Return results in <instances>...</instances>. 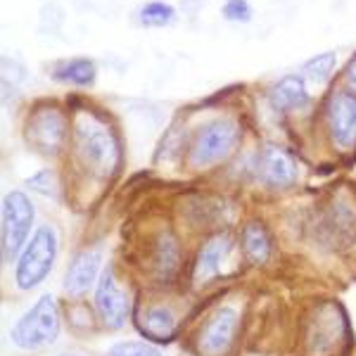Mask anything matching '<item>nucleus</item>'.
Listing matches in <instances>:
<instances>
[{
    "mask_svg": "<svg viewBox=\"0 0 356 356\" xmlns=\"http://www.w3.org/2000/svg\"><path fill=\"white\" fill-rule=\"evenodd\" d=\"M275 110H300L309 102L307 86L300 76H285L268 90Z\"/></svg>",
    "mask_w": 356,
    "mask_h": 356,
    "instance_id": "nucleus-14",
    "label": "nucleus"
},
{
    "mask_svg": "<svg viewBox=\"0 0 356 356\" xmlns=\"http://www.w3.org/2000/svg\"><path fill=\"white\" fill-rule=\"evenodd\" d=\"M29 188H33V191H38V193H43V195H55L57 186H55L53 171H41V174L29 178Z\"/></svg>",
    "mask_w": 356,
    "mask_h": 356,
    "instance_id": "nucleus-23",
    "label": "nucleus"
},
{
    "mask_svg": "<svg viewBox=\"0 0 356 356\" xmlns=\"http://www.w3.org/2000/svg\"><path fill=\"white\" fill-rule=\"evenodd\" d=\"M335 62H337L335 53L318 55L304 65V74H307L309 79H314V81H325V79L330 76L332 69H335Z\"/></svg>",
    "mask_w": 356,
    "mask_h": 356,
    "instance_id": "nucleus-20",
    "label": "nucleus"
},
{
    "mask_svg": "<svg viewBox=\"0 0 356 356\" xmlns=\"http://www.w3.org/2000/svg\"><path fill=\"white\" fill-rule=\"evenodd\" d=\"M100 266L102 259L95 250H86L79 252L72 259L65 275V292L69 297H83L93 285H97L100 280Z\"/></svg>",
    "mask_w": 356,
    "mask_h": 356,
    "instance_id": "nucleus-10",
    "label": "nucleus"
},
{
    "mask_svg": "<svg viewBox=\"0 0 356 356\" xmlns=\"http://www.w3.org/2000/svg\"><path fill=\"white\" fill-rule=\"evenodd\" d=\"M261 181L271 188H290L297 181V164L285 150L280 147H266L259 164Z\"/></svg>",
    "mask_w": 356,
    "mask_h": 356,
    "instance_id": "nucleus-11",
    "label": "nucleus"
},
{
    "mask_svg": "<svg viewBox=\"0 0 356 356\" xmlns=\"http://www.w3.org/2000/svg\"><path fill=\"white\" fill-rule=\"evenodd\" d=\"M174 8L169 3H147L138 10V19H140L143 26L147 29H157V26H166L174 22Z\"/></svg>",
    "mask_w": 356,
    "mask_h": 356,
    "instance_id": "nucleus-19",
    "label": "nucleus"
},
{
    "mask_svg": "<svg viewBox=\"0 0 356 356\" xmlns=\"http://www.w3.org/2000/svg\"><path fill=\"white\" fill-rule=\"evenodd\" d=\"M107 356H162V352L145 342H119L110 349Z\"/></svg>",
    "mask_w": 356,
    "mask_h": 356,
    "instance_id": "nucleus-21",
    "label": "nucleus"
},
{
    "mask_svg": "<svg viewBox=\"0 0 356 356\" xmlns=\"http://www.w3.org/2000/svg\"><path fill=\"white\" fill-rule=\"evenodd\" d=\"M243 252L247 254V259L252 264H264L271 254V240H268V233L261 223L252 221L245 226L243 231Z\"/></svg>",
    "mask_w": 356,
    "mask_h": 356,
    "instance_id": "nucleus-16",
    "label": "nucleus"
},
{
    "mask_svg": "<svg viewBox=\"0 0 356 356\" xmlns=\"http://www.w3.org/2000/svg\"><path fill=\"white\" fill-rule=\"evenodd\" d=\"M60 356H81V354H60Z\"/></svg>",
    "mask_w": 356,
    "mask_h": 356,
    "instance_id": "nucleus-25",
    "label": "nucleus"
},
{
    "mask_svg": "<svg viewBox=\"0 0 356 356\" xmlns=\"http://www.w3.org/2000/svg\"><path fill=\"white\" fill-rule=\"evenodd\" d=\"M74 138L81 162L100 178H110L119 166V143L110 126L93 114H79L74 122Z\"/></svg>",
    "mask_w": 356,
    "mask_h": 356,
    "instance_id": "nucleus-1",
    "label": "nucleus"
},
{
    "mask_svg": "<svg viewBox=\"0 0 356 356\" xmlns=\"http://www.w3.org/2000/svg\"><path fill=\"white\" fill-rule=\"evenodd\" d=\"M95 62L86 57H74V60L57 62L53 69V79L60 83H74V86H93L95 81Z\"/></svg>",
    "mask_w": 356,
    "mask_h": 356,
    "instance_id": "nucleus-15",
    "label": "nucleus"
},
{
    "mask_svg": "<svg viewBox=\"0 0 356 356\" xmlns=\"http://www.w3.org/2000/svg\"><path fill=\"white\" fill-rule=\"evenodd\" d=\"M347 81L356 90V55L349 60V65H347Z\"/></svg>",
    "mask_w": 356,
    "mask_h": 356,
    "instance_id": "nucleus-24",
    "label": "nucleus"
},
{
    "mask_svg": "<svg viewBox=\"0 0 356 356\" xmlns=\"http://www.w3.org/2000/svg\"><path fill=\"white\" fill-rule=\"evenodd\" d=\"M33 204L24 193L13 191L3 197V219H0V245L5 261L15 259L24 250L33 226Z\"/></svg>",
    "mask_w": 356,
    "mask_h": 356,
    "instance_id": "nucleus-4",
    "label": "nucleus"
},
{
    "mask_svg": "<svg viewBox=\"0 0 356 356\" xmlns=\"http://www.w3.org/2000/svg\"><path fill=\"white\" fill-rule=\"evenodd\" d=\"M95 309L100 321L110 330L124 328L126 318H129V297L119 288L112 268H105L95 285Z\"/></svg>",
    "mask_w": 356,
    "mask_h": 356,
    "instance_id": "nucleus-7",
    "label": "nucleus"
},
{
    "mask_svg": "<svg viewBox=\"0 0 356 356\" xmlns=\"http://www.w3.org/2000/svg\"><path fill=\"white\" fill-rule=\"evenodd\" d=\"M328 129L340 150L356 147V95L337 90L328 100Z\"/></svg>",
    "mask_w": 356,
    "mask_h": 356,
    "instance_id": "nucleus-9",
    "label": "nucleus"
},
{
    "mask_svg": "<svg viewBox=\"0 0 356 356\" xmlns=\"http://www.w3.org/2000/svg\"><path fill=\"white\" fill-rule=\"evenodd\" d=\"M65 140V114L55 105H38L26 124V143L43 154H55Z\"/></svg>",
    "mask_w": 356,
    "mask_h": 356,
    "instance_id": "nucleus-6",
    "label": "nucleus"
},
{
    "mask_svg": "<svg viewBox=\"0 0 356 356\" xmlns=\"http://www.w3.org/2000/svg\"><path fill=\"white\" fill-rule=\"evenodd\" d=\"M57 259V235L50 226H41L22 250L17 259L15 280L19 290H33L48 278Z\"/></svg>",
    "mask_w": 356,
    "mask_h": 356,
    "instance_id": "nucleus-2",
    "label": "nucleus"
},
{
    "mask_svg": "<svg viewBox=\"0 0 356 356\" xmlns=\"http://www.w3.org/2000/svg\"><path fill=\"white\" fill-rule=\"evenodd\" d=\"M231 254V238L228 235H214L200 247L197 264H195V283H207L219 275L223 261Z\"/></svg>",
    "mask_w": 356,
    "mask_h": 356,
    "instance_id": "nucleus-12",
    "label": "nucleus"
},
{
    "mask_svg": "<svg viewBox=\"0 0 356 356\" xmlns=\"http://www.w3.org/2000/svg\"><path fill=\"white\" fill-rule=\"evenodd\" d=\"M223 17L231 22H247L252 17V8L247 0H226V5H223Z\"/></svg>",
    "mask_w": 356,
    "mask_h": 356,
    "instance_id": "nucleus-22",
    "label": "nucleus"
},
{
    "mask_svg": "<svg viewBox=\"0 0 356 356\" xmlns=\"http://www.w3.org/2000/svg\"><path fill=\"white\" fill-rule=\"evenodd\" d=\"M178 266V245L171 235H159L157 250H154V271L159 278H171Z\"/></svg>",
    "mask_w": 356,
    "mask_h": 356,
    "instance_id": "nucleus-18",
    "label": "nucleus"
},
{
    "mask_svg": "<svg viewBox=\"0 0 356 356\" xmlns=\"http://www.w3.org/2000/svg\"><path fill=\"white\" fill-rule=\"evenodd\" d=\"M138 328H140L143 335L152 337V340L166 342L174 335L176 318L166 307H150L138 314Z\"/></svg>",
    "mask_w": 356,
    "mask_h": 356,
    "instance_id": "nucleus-13",
    "label": "nucleus"
},
{
    "mask_svg": "<svg viewBox=\"0 0 356 356\" xmlns=\"http://www.w3.org/2000/svg\"><path fill=\"white\" fill-rule=\"evenodd\" d=\"M235 328H238V314L231 307H221L209 316L202 332L197 337V352L202 356H223L231 349Z\"/></svg>",
    "mask_w": 356,
    "mask_h": 356,
    "instance_id": "nucleus-8",
    "label": "nucleus"
},
{
    "mask_svg": "<svg viewBox=\"0 0 356 356\" xmlns=\"http://www.w3.org/2000/svg\"><path fill=\"white\" fill-rule=\"evenodd\" d=\"M60 335V312L53 295H43L31 309L19 316L13 328V342L19 349H41Z\"/></svg>",
    "mask_w": 356,
    "mask_h": 356,
    "instance_id": "nucleus-3",
    "label": "nucleus"
},
{
    "mask_svg": "<svg viewBox=\"0 0 356 356\" xmlns=\"http://www.w3.org/2000/svg\"><path fill=\"white\" fill-rule=\"evenodd\" d=\"M330 233H335L337 240H354L356 238V209L347 200H335L330 207Z\"/></svg>",
    "mask_w": 356,
    "mask_h": 356,
    "instance_id": "nucleus-17",
    "label": "nucleus"
},
{
    "mask_svg": "<svg viewBox=\"0 0 356 356\" xmlns=\"http://www.w3.org/2000/svg\"><path fill=\"white\" fill-rule=\"evenodd\" d=\"M238 136L240 129L231 119H214V122L204 124L195 134L188 159H191L193 166H200V169L221 162V159H226L233 152Z\"/></svg>",
    "mask_w": 356,
    "mask_h": 356,
    "instance_id": "nucleus-5",
    "label": "nucleus"
}]
</instances>
